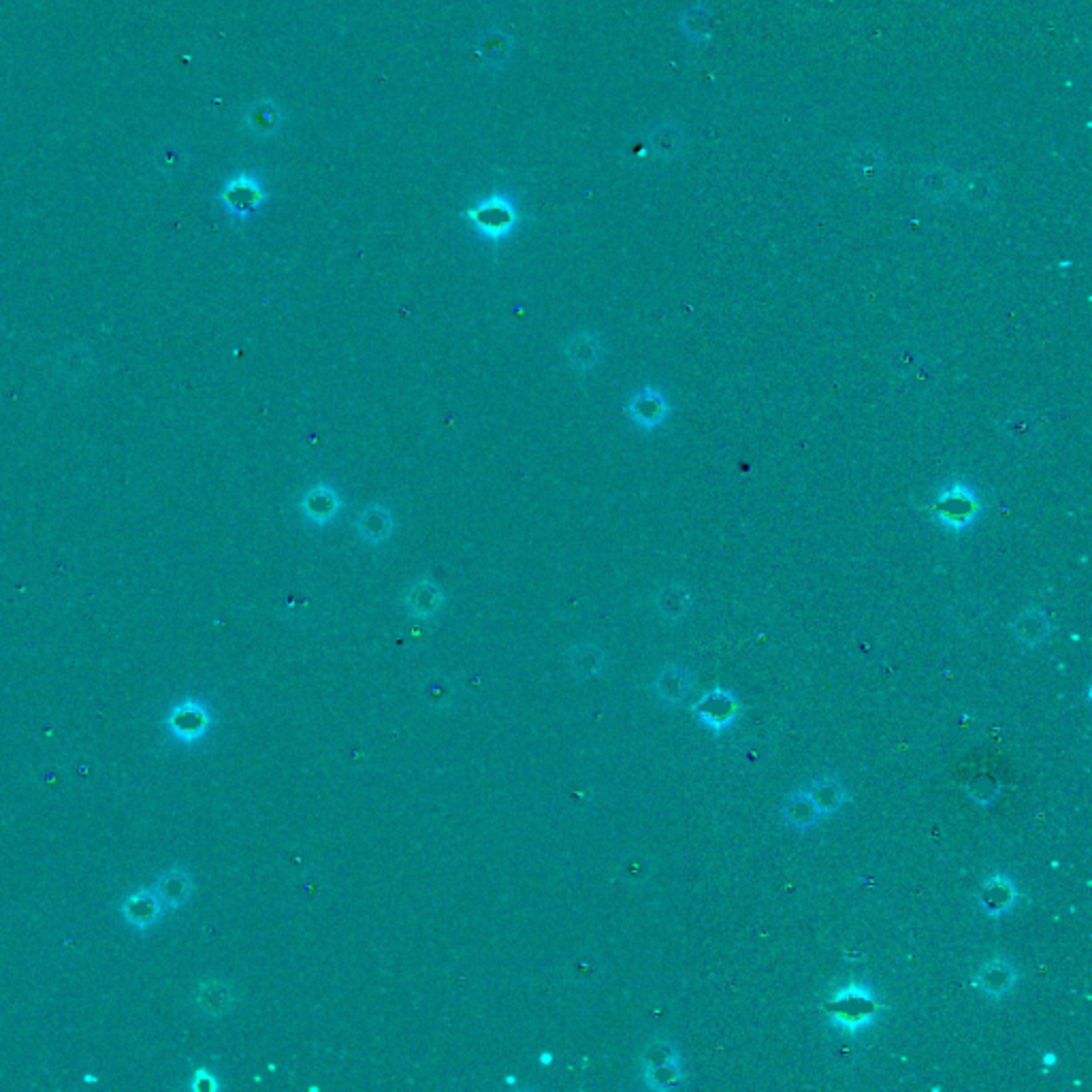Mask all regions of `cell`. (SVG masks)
Wrapping results in <instances>:
<instances>
[{
  "mask_svg": "<svg viewBox=\"0 0 1092 1092\" xmlns=\"http://www.w3.org/2000/svg\"><path fill=\"white\" fill-rule=\"evenodd\" d=\"M881 1003L873 986L865 982H850L836 988L826 1003L828 1022L846 1034L865 1032L879 1020Z\"/></svg>",
  "mask_w": 1092,
  "mask_h": 1092,
  "instance_id": "1",
  "label": "cell"
},
{
  "mask_svg": "<svg viewBox=\"0 0 1092 1092\" xmlns=\"http://www.w3.org/2000/svg\"><path fill=\"white\" fill-rule=\"evenodd\" d=\"M982 497L967 481H950L938 487L928 502V514L934 523L952 533L971 529L982 516Z\"/></svg>",
  "mask_w": 1092,
  "mask_h": 1092,
  "instance_id": "2",
  "label": "cell"
},
{
  "mask_svg": "<svg viewBox=\"0 0 1092 1092\" xmlns=\"http://www.w3.org/2000/svg\"><path fill=\"white\" fill-rule=\"evenodd\" d=\"M462 216L474 228V233L487 243L506 241L521 224L519 207L506 193H491L478 199Z\"/></svg>",
  "mask_w": 1092,
  "mask_h": 1092,
  "instance_id": "3",
  "label": "cell"
},
{
  "mask_svg": "<svg viewBox=\"0 0 1092 1092\" xmlns=\"http://www.w3.org/2000/svg\"><path fill=\"white\" fill-rule=\"evenodd\" d=\"M267 199H270V195H267L263 180L253 174V171H239V174L231 176L216 195V201L222 205L224 214L235 222L255 218L265 207Z\"/></svg>",
  "mask_w": 1092,
  "mask_h": 1092,
  "instance_id": "4",
  "label": "cell"
},
{
  "mask_svg": "<svg viewBox=\"0 0 1092 1092\" xmlns=\"http://www.w3.org/2000/svg\"><path fill=\"white\" fill-rule=\"evenodd\" d=\"M163 725L167 734L180 744L193 747L201 742L214 725V713L207 702L199 698H184L171 706Z\"/></svg>",
  "mask_w": 1092,
  "mask_h": 1092,
  "instance_id": "5",
  "label": "cell"
},
{
  "mask_svg": "<svg viewBox=\"0 0 1092 1092\" xmlns=\"http://www.w3.org/2000/svg\"><path fill=\"white\" fill-rule=\"evenodd\" d=\"M343 510L341 491L327 481H318L303 489L299 497V512L312 527L322 529L331 525Z\"/></svg>",
  "mask_w": 1092,
  "mask_h": 1092,
  "instance_id": "6",
  "label": "cell"
},
{
  "mask_svg": "<svg viewBox=\"0 0 1092 1092\" xmlns=\"http://www.w3.org/2000/svg\"><path fill=\"white\" fill-rule=\"evenodd\" d=\"M692 711L704 727H708V730L715 734H721L738 719L740 704L730 689L713 687L708 689L698 702H694Z\"/></svg>",
  "mask_w": 1092,
  "mask_h": 1092,
  "instance_id": "7",
  "label": "cell"
},
{
  "mask_svg": "<svg viewBox=\"0 0 1092 1092\" xmlns=\"http://www.w3.org/2000/svg\"><path fill=\"white\" fill-rule=\"evenodd\" d=\"M401 604H404L406 612L412 619L429 623L444 610L446 593L442 585H439L433 577L423 574V577H418L404 589Z\"/></svg>",
  "mask_w": 1092,
  "mask_h": 1092,
  "instance_id": "8",
  "label": "cell"
},
{
  "mask_svg": "<svg viewBox=\"0 0 1092 1092\" xmlns=\"http://www.w3.org/2000/svg\"><path fill=\"white\" fill-rule=\"evenodd\" d=\"M625 412L631 420V425L642 431H654L668 420L670 404L662 389L654 385H644L627 399Z\"/></svg>",
  "mask_w": 1092,
  "mask_h": 1092,
  "instance_id": "9",
  "label": "cell"
},
{
  "mask_svg": "<svg viewBox=\"0 0 1092 1092\" xmlns=\"http://www.w3.org/2000/svg\"><path fill=\"white\" fill-rule=\"evenodd\" d=\"M1015 984H1018V969L1013 967L1009 958L1003 956L990 958L973 975V988L992 1001L1003 999L1015 988Z\"/></svg>",
  "mask_w": 1092,
  "mask_h": 1092,
  "instance_id": "10",
  "label": "cell"
},
{
  "mask_svg": "<svg viewBox=\"0 0 1092 1092\" xmlns=\"http://www.w3.org/2000/svg\"><path fill=\"white\" fill-rule=\"evenodd\" d=\"M165 913L167 911L163 903L152 888H141V890L130 892L120 905V915L124 919V924L135 932H147L150 928H155Z\"/></svg>",
  "mask_w": 1092,
  "mask_h": 1092,
  "instance_id": "11",
  "label": "cell"
},
{
  "mask_svg": "<svg viewBox=\"0 0 1092 1092\" xmlns=\"http://www.w3.org/2000/svg\"><path fill=\"white\" fill-rule=\"evenodd\" d=\"M562 353L568 361V366L577 374L585 376L600 366V361L604 359V343L598 333H593L589 329H579L564 339Z\"/></svg>",
  "mask_w": 1092,
  "mask_h": 1092,
  "instance_id": "12",
  "label": "cell"
},
{
  "mask_svg": "<svg viewBox=\"0 0 1092 1092\" xmlns=\"http://www.w3.org/2000/svg\"><path fill=\"white\" fill-rule=\"evenodd\" d=\"M395 514L387 504H368L363 506L355 519V531L368 547L387 544L395 533Z\"/></svg>",
  "mask_w": 1092,
  "mask_h": 1092,
  "instance_id": "13",
  "label": "cell"
},
{
  "mask_svg": "<svg viewBox=\"0 0 1092 1092\" xmlns=\"http://www.w3.org/2000/svg\"><path fill=\"white\" fill-rule=\"evenodd\" d=\"M152 890H155V894L159 896L165 911H178L184 905H188L190 898H193L195 879H193V873H190L186 867L174 865L157 877Z\"/></svg>",
  "mask_w": 1092,
  "mask_h": 1092,
  "instance_id": "14",
  "label": "cell"
},
{
  "mask_svg": "<svg viewBox=\"0 0 1092 1092\" xmlns=\"http://www.w3.org/2000/svg\"><path fill=\"white\" fill-rule=\"evenodd\" d=\"M1018 900V888L1005 873H990L977 892V907L988 917H1001Z\"/></svg>",
  "mask_w": 1092,
  "mask_h": 1092,
  "instance_id": "15",
  "label": "cell"
},
{
  "mask_svg": "<svg viewBox=\"0 0 1092 1092\" xmlns=\"http://www.w3.org/2000/svg\"><path fill=\"white\" fill-rule=\"evenodd\" d=\"M566 666L570 675L577 681H589L602 677L608 668L606 649L593 640H583L572 644L566 651Z\"/></svg>",
  "mask_w": 1092,
  "mask_h": 1092,
  "instance_id": "16",
  "label": "cell"
},
{
  "mask_svg": "<svg viewBox=\"0 0 1092 1092\" xmlns=\"http://www.w3.org/2000/svg\"><path fill=\"white\" fill-rule=\"evenodd\" d=\"M651 687H654V694L664 704L677 706L683 700H687L689 694H692L694 675L689 673V668L681 664H666L658 670V675L654 683H651Z\"/></svg>",
  "mask_w": 1092,
  "mask_h": 1092,
  "instance_id": "17",
  "label": "cell"
},
{
  "mask_svg": "<svg viewBox=\"0 0 1092 1092\" xmlns=\"http://www.w3.org/2000/svg\"><path fill=\"white\" fill-rule=\"evenodd\" d=\"M195 1003H197V1009L203 1015H207V1018H222V1015L233 1011L237 1003V994L233 986L220 980V977H209V980H203L197 986Z\"/></svg>",
  "mask_w": 1092,
  "mask_h": 1092,
  "instance_id": "18",
  "label": "cell"
},
{
  "mask_svg": "<svg viewBox=\"0 0 1092 1092\" xmlns=\"http://www.w3.org/2000/svg\"><path fill=\"white\" fill-rule=\"evenodd\" d=\"M694 598L692 591L687 585L679 581H670L656 589L654 593V606L662 621L666 623H679L687 617V612L692 610Z\"/></svg>",
  "mask_w": 1092,
  "mask_h": 1092,
  "instance_id": "19",
  "label": "cell"
},
{
  "mask_svg": "<svg viewBox=\"0 0 1092 1092\" xmlns=\"http://www.w3.org/2000/svg\"><path fill=\"white\" fill-rule=\"evenodd\" d=\"M284 124V111L274 99H259L243 111V128L255 137H274Z\"/></svg>",
  "mask_w": 1092,
  "mask_h": 1092,
  "instance_id": "20",
  "label": "cell"
},
{
  "mask_svg": "<svg viewBox=\"0 0 1092 1092\" xmlns=\"http://www.w3.org/2000/svg\"><path fill=\"white\" fill-rule=\"evenodd\" d=\"M1011 631L1015 640H1018L1026 649H1037L1044 644L1052 634V623L1046 615V610L1039 606H1028L1022 610L1018 617L1011 623Z\"/></svg>",
  "mask_w": 1092,
  "mask_h": 1092,
  "instance_id": "21",
  "label": "cell"
},
{
  "mask_svg": "<svg viewBox=\"0 0 1092 1092\" xmlns=\"http://www.w3.org/2000/svg\"><path fill=\"white\" fill-rule=\"evenodd\" d=\"M455 696H457L455 681L449 675L439 673V670H431V673L420 677L418 681V698L429 708V711H435V713L449 711V708H453L455 704Z\"/></svg>",
  "mask_w": 1092,
  "mask_h": 1092,
  "instance_id": "22",
  "label": "cell"
},
{
  "mask_svg": "<svg viewBox=\"0 0 1092 1092\" xmlns=\"http://www.w3.org/2000/svg\"><path fill=\"white\" fill-rule=\"evenodd\" d=\"M781 817H783L785 823H788L790 828H794L798 832L811 830L815 823L821 821V815H819V811L815 807L811 794L807 792V788H800V790L792 792L788 798H785L783 807H781Z\"/></svg>",
  "mask_w": 1092,
  "mask_h": 1092,
  "instance_id": "23",
  "label": "cell"
},
{
  "mask_svg": "<svg viewBox=\"0 0 1092 1092\" xmlns=\"http://www.w3.org/2000/svg\"><path fill=\"white\" fill-rule=\"evenodd\" d=\"M807 792L811 794L821 819L834 815L842 804L848 802V788L842 785L840 779L830 777V775L815 779L811 785H807Z\"/></svg>",
  "mask_w": 1092,
  "mask_h": 1092,
  "instance_id": "24",
  "label": "cell"
},
{
  "mask_svg": "<svg viewBox=\"0 0 1092 1092\" xmlns=\"http://www.w3.org/2000/svg\"><path fill=\"white\" fill-rule=\"evenodd\" d=\"M512 52V36L508 32L495 30L485 34L474 47V59L478 65L489 69H500Z\"/></svg>",
  "mask_w": 1092,
  "mask_h": 1092,
  "instance_id": "25",
  "label": "cell"
},
{
  "mask_svg": "<svg viewBox=\"0 0 1092 1092\" xmlns=\"http://www.w3.org/2000/svg\"><path fill=\"white\" fill-rule=\"evenodd\" d=\"M683 1078H685V1073H683V1063H673V1065H662V1067L642 1069V1080H644L647 1088L658 1090V1092L677 1088V1086L683 1082Z\"/></svg>",
  "mask_w": 1092,
  "mask_h": 1092,
  "instance_id": "26",
  "label": "cell"
},
{
  "mask_svg": "<svg viewBox=\"0 0 1092 1092\" xmlns=\"http://www.w3.org/2000/svg\"><path fill=\"white\" fill-rule=\"evenodd\" d=\"M673 1063H681V1054H679L677 1046L673 1041H668V1039L651 1041L640 1054L642 1069L673 1065Z\"/></svg>",
  "mask_w": 1092,
  "mask_h": 1092,
  "instance_id": "27",
  "label": "cell"
},
{
  "mask_svg": "<svg viewBox=\"0 0 1092 1092\" xmlns=\"http://www.w3.org/2000/svg\"><path fill=\"white\" fill-rule=\"evenodd\" d=\"M984 615H986L984 606L969 600V602H963V604H958L954 608V625L961 631H965V634H969V631H973L977 625L982 623Z\"/></svg>",
  "mask_w": 1092,
  "mask_h": 1092,
  "instance_id": "28",
  "label": "cell"
},
{
  "mask_svg": "<svg viewBox=\"0 0 1092 1092\" xmlns=\"http://www.w3.org/2000/svg\"><path fill=\"white\" fill-rule=\"evenodd\" d=\"M157 163L159 167L165 171V174H180V171L186 167L188 163V157L186 152L176 145V143H167L157 157Z\"/></svg>",
  "mask_w": 1092,
  "mask_h": 1092,
  "instance_id": "29",
  "label": "cell"
},
{
  "mask_svg": "<svg viewBox=\"0 0 1092 1092\" xmlns=\"http://www.w3.org/2000/svg\"><path fill=\"white\" fill-rule=\"evenodd\" d=\"M999 790L1001 785L992 781V779H980L973 783V788H969V798L977 804H982V807H986V804H992V800L999 796Z\"/></svg>",
  "mask_w": 1092,
  "mask_h": 1092,
  "instance_id": "30",
  "label": "cell"
},
{
  "mask_svg": "<svg viewBox=\"0 0 1092 1092\" xmlns=\"http://www.w3.org/2000/svg\"><path fill=\"white\" fill-rule=\"evenodd\" d=\"M593 975H598V965L593 961V956L574 958V963L570 965V977L574 982L587 984Z\"/></svg>",
  "mask_w": 1092,
  "mask_h": 1092,
  "instance_id": "31",
  "label": "cell"
},
{
  "mask_svg": "<svg viewBox=\"0 0 1092 1092\" xmlns=\"http://www.w3.org/2000/svg\"><path fill=\"white\" fill-rule=\"evenodd\" d=\"M1005 429H1007V435L1011 439H1015V442H1026V439L1032 435V423H1030V418L1024 416V414L1009 416L1007 423H1005Z\"/></svg>",
  "mask_w": 1092,
  "mask_h": 1092,
  "instance_id": "32",
  "label": "cell"
},
{
  "mask_svg": "<svg viewBox=\"0 0 1092 1092\" xmlns=\"http://www.w3.org/2000/svg\"><path fill=\"white\" fill-rule=\"evenodd\" d=\"M188 1088L195 1090V1092H216V1090H220V1082H218L214 1071H209L207 1067H201V1069H197L193 1073Z\"/></svg>",
  "mask_w": 1092,
  "mask_h": 1092,
  "instance_id": "33",
  "label": "cell"
},
{
  "mask_svg": "<svg viewBox=\"0 0 1092 1092\" xmlns=\"http://www.w3.org/2000/svg\"><path fill=\"white\" fill-rule=\"evenodd\" d=\"M621 875L625 877V881H629V884H638V881L649 877V867L644 865V860L631 858V860H627V865L621 869Z\"/></svg>",
  "mask_w": 1092,
  "mask_h": 1092,
  "instance_id": "34",
  "label": "cell"
},
{
  "mask_svg": "<svg viewBox=\"0 0 1092 1092\" xmlns=\"http://www.w3.org/2000/svg\"><path fill=\"white\" fill-rule=\"evenodd\" d=\"M540 1063H542V1065H549V1063H551V1054H549V1052H547V1054H542V1059H540Z\"/></svg>",
  "mask_w": 1092,
  "mask_h": 1092,
  "instance_id": "35",
  "label": "cell"
},
{
  "mask_svg": "<svg viewBox=\"0 0 1092 1092\" xmlns=\"http://www.w3.org/2000/svg\"><path fill=\"white\" fill-rule=\"evenodd\" d=\"M1044 1063H1046V1065H1054V1063H1057V1061H1054V1054H1048V1057L1044 1059Z\"/></svg>",
  "mask_w": 1092,
  "mask_h": 1092,
  "instance_id": "36",
  "label": "cell"
}]
</instances>
